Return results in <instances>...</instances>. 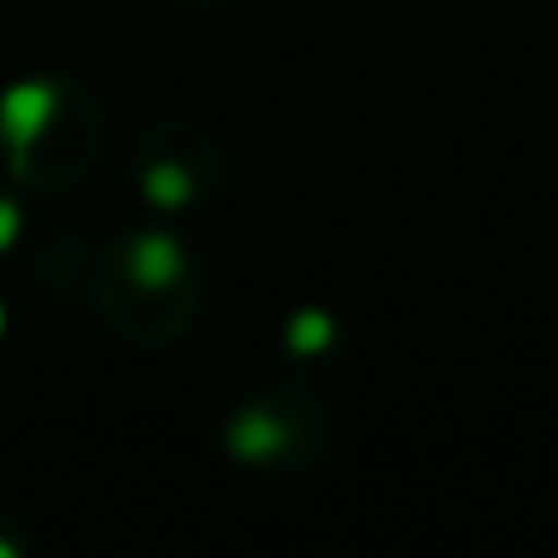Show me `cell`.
<instances>
[{
	"mask_svg": "<svg viewBox=\"0 0 558 558\" xmlns=\"http://www.w3.org/2000/svg\"><path fill=\"white\" fill-rule=\"evenodd\" d=\"M59 104H64V94H59L54 78H15L0 94V143H5L15 177L29 172V157H35V147L54 128Z\"/></svg>",
	"mask_w": 558,
	"mask_h": 558,
	"instance_id": "1",
	"label": "cell"
},
{
	"mask_svg": "<svg viewBox=\"0 0 558 558\" xmlns=\"http://www.w3.org/2000/svg\"><path fill=\"white\" fill-rule=\"evenodd\" d=\"M128 275L137 289H172L186 275V251L172 231H143L128 245Z\"/></svg>",
	"mask_w": 558,
	"mask_h": 558,
	"instance_id": "2",
	"label": "cell"
},
{
	"mask_svg": "<svg viewBox=\"0 0 558 558\" xmlns=\"http://www.w3.org/2000/svg\"><path fill=\"white\" fill-rule=\"evenodd\" d=\"M284 441H289L284 422H279L275 412H265V407L241 412L231 422V432H226V446H231V456H241V461H270V456L284 451Z\"/></svg>",
	"mask_w": 558,
	"mask_h": 558,
	"instance_id": "3",
	"label": "cell"
},
{
	"mask_svg": "<svg viewBox=\"0 0 558 558\" xmlns=\"http://www.w3.org/2000/svg\"><path fill=\"white\" fill-rule=\"evenodd\" d=\"M143 196L157 211H182L192 202V172L182 162H153L143 172Z\"/></svg>",
	"mask_w": 558,
	"mask_h": 558,
	"instance_id": "4",
	"label": "cell"
},
{
	"mask_svg": "<svg viewBox=\"0 0 558 558\" xmlns=\"http://www.w3.org/2000/svg\"><path fill=\"white\" fill-rule=\"evenodd\" d=\"M284 343L294 348V353H324V348L333 343V318L318 314V308H304V314L289 318Z\"/></svg>",
	"mask_w": 558,
	"mask_h": 558,
	"instance_id": "5",
	"label": "cell"
},
{
	"mask_svg": "<svg viewBox=\"0 0 558 558\" xmlns=\"http://www.w3.org/2000/svg\"><path fill=\"white\" fill-rule=\"evenodd\" d=\"M20 231H25V216H20V206L10 202V196H0V255H5L10 245L20 241Z\"/></svg>",
	"mask_w": 558,
	"mask_h": 558,
	"instance_id": "6",
	"label": "cell"
},
{
	"mask_svg": "<svg viewBox=\"0 0 558 558\" xmlns=\"http://www.w3.org/2000/svg\"><path fill=\"white\" fill-rule=\"evenodd\" d=\"M5 328H10V308H5V299H0V338H5Z\"/></svg>",
	"mask_w": 558,
	"mask_h": 558,
	"instance_id": "7",
	"label": "cell"
},
{
	"mask_svg": "<svg viewBox=\"0 0 558 558\" xmlns=\"http://www.w3.org/2000/svg\"><path fill=\"white\" fill-rule=\"evenodd\" d=\"M20 549H15V544H10V539H0V558H15Z\"/></svg>",
	"mask_w": 558,
	"mask_h": 558,
	"instance_id": "8",
	"label": "cell"
}]
</instances>
